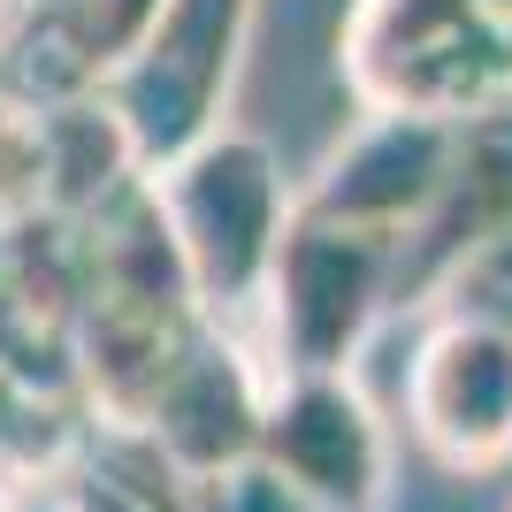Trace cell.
<instances>
[{"label": "cell", "mask_w": 512, "mask_h": 512, "mask_svg": "<svg viewBox=\"0 0 512 512\" xmlns=\"http://www.w3.org/2000/svg\"><path fill=\"white\" fill-rule=\"evenodd\" d=\"M161 8L169 0H69V54L77 62H130L146 54V39L161 31Z\"/></svg>", "instance_id": "cell-7"}, {"label": "cell", "mask_w": 512, "mask_h": 512, "mask_svg": "<svg viewBox=\"0 0 512 512\" xmlns=\"http://www.w3.org/2000/svg\"><path fill=\"white\" fill-rule=\"evenodd\" d=\"M398 245L367 230H337L306 214L299 230H283L276 268H268V314H276V352L291 375H344V360L367 344L375 314L390 299Z\"/></svg>", "instance_id": "cell-2"}, {"label": "cell", "mask_w": 512, "mask_h": 512, "mask_svg": "<svg viewBox=\"0 0 512 512\" xmlns=\"http://www.w3.org/2000/svg\"><path fill=\"white\" fill-rule=\"evenodd\" d=\"M192 512H314V505L253 451V459H237V467L192 482Z\"/></svg>", "instance_id": "cell-8"}, {"label": "cell", "mask_w": 512, "mask_h": 512, "mask_svg": "<svg viewBox=\"0 0 512 512\" xmlns=\"http://www.w3.org/2000/svg\"><path fill=\"white\" fill-rule=\"evenodd\" d=\"M69 512H169V505H153L146 490H130V482H115V474H77L69 482Z\"/></svg>", "instance_id": "cell-9"}, {"label": "cell", "mask_w": 512, "mask_h": 512, "mask_svg": "<svg viewBox=\"0 0 512 512\" xmlns=\"http://www.w3.org/2000/svg\"><path fill=\"white\" fill-rule=\"evenodd\" d=\"M0 512H16V505H8V467H0Z\"/></svg>", "instance_id": "cell-10"}, {"label": "cell", "mask_w": 512, "mask_h": 512, "mask_svg": "<svg viewBox=\"0 0 512 512\" xmlns=\"http://www.w3.org/2000/svg\"><path fill=\"white\" fill-rule=\"evenodd\" d=\"M406 413L421 428V444L451 467L512 459V329L482 314L444 321L413 360Z\"/></svg>", "instance_id": "cell-4"}, {"label": "cell", "mask_w": 512, "mask_h": 512, "mask_svg": "<svg viewBox=\"0 0 512 512\" xmlns=\"http://www.w3.org/2000/svg\"><path fill=\"white\" fill-rule=\"evenodd\" d=\"M260 406H268L260 375L237 360L222 337L199 329V337L176 352V367L161 375V390H153V406L138 413V428H146V444L161 451L184 482H207V474H222V467H237V459L260 451Z\"/></svg>", "instance_id": "cell-5"}, {"label": "cell", "mask_w": 512, "mask_h": 512, "mask_svg": "<svg viewBox=\"0 0 512 512\" xmlns=\"http://www.w3.org/2000/svg\"><path fill=\"white\" fill-rule=\"evenodd\" d=\"M260 459L314 512H375L390 482L383 421L344 375H283L260 406Z\"/></svg>", "instance_id": "cell-3"}, {"label": "cell", "mask_w": 512, "mask_h": 512, "mask_svg": "<svg viewBox=\"0 0 512 512\" xmlns=\"http://www.w3.org/2000/svg\"><path fill=\"white\" fill-rule=\"evenodd\" d=\"M153 207L169 222V245L192 276V299L207 314H237L268 291L283 245V184L276 161L253 138H207L153 184Z\"/></svg>", "instance_id": "cell-1"}, {"label": "cell", "mask_w": 512, "mask_h": 512, "mask_svg": "<svg viewBox=\"0 0 512 512\" xmlns=\"http://www.w3.org/2000/svg\"><path fill=\"white\" fill-rule=\"evenodd\" d=\"M451 130L436 115H398L390 107L383 123L367 130L360 146L344 153L329 184L314 192V222H337V230H367V237H413L428 222V207L444 199L451 184Z\"/></svg>", "instance_id": "cell-6"}]
</instances>
